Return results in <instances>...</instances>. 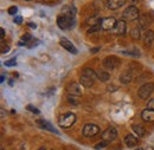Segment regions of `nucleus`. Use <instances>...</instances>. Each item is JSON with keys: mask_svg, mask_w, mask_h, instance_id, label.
<instances>
[{"mask_svg": "<svg viewBox=\"0 0 154 150\" xmlns=\"http://www.w3.org/2000/svg\"><path fill=\"white\" fill-rule=\"evenodd\" d=\"M97 79V74L90 68H84L82 70V74L79 77V83L82 84V86L89 89L95 84V80Z\"/></svg>", "mask_w": 154, "mask_h": 150, "instance_id": "1", "label": "nucleus"}, {"mask_svg": "<svg viewBox=\"0 0 154 150\" xmlns=\"http://www.w3.org/2000/svg\"><path fill=\"white\" fill-rule=\"evenodd\" d=\"M74 14L70 13H63L57 17V25L60 30H69L74 25Z\"/></svg>", "mask_w": 154, "mask_h": 150, "instance_id": "2", "label": "nucleus"}, {"mask_svg": "<svg viewBox=\"0 0 154 150\" xmlns=\"http://www.w3.org/2000/svg\"><path fill=\"white\" fill-rule=\"evenodd\" d=\"M75 122H76V116L72 112L63 113L62 116H59V119H58V123H59L60 128H64V129L72 127Z\"/></svg>", "mask_w": 154, "mask_h": 150, "instance_id": "3", "label": "nucleus"}, {"mask_svg": "<svg viewBox=\"0 0 154 150\" xmlns=\"http://www.w3.org/2000/svg\"><path fill=\"white\" fill-rule=\"evenodd\" d=\"M154 91V84L153 83H146L143 85L140 86V89L137 90V96L141 99H147Z\"/></svg>", "mask_w": 154, "mask_h": 150, "instance_id": "4", "label": "nucleus"}, {"mask_svg": "<svg viewBox=\"0 0 154 150\" xmlns=\"http://www.w3.org/2000/svg\"><path fill=\"white\" fill-rule=\"evenodd\" d=\"M120 64H121V59L116 56H109L104 58L103 60V66L108 70H114L120 66Z\"/></svg>", "mask_w": 154, "mask_h": 150, "instance_id": "5", "label": "nucleus"}, {"mask_svg": "<svg viewBox=\"0 0 154 150\" xmlns=\"http://www.w3.org/2000/svg\"><path fill=\"white\" fill-rule=\"evenodd\" d=\"M122 17L128 20V21H134L139 18V10L135 7V6H128L125 11H123V14Z\"/></svg>", "mask_w": 154, "mask_h": 150, "instance_id": "6", "label": "nucleus"}, {"mask_svg": "<svg viewBox=\"0 0 154 150\" xmlns=\"http://www.w3.org/2000/svg\"><path fill=\"white\" fill-rule=\"evenodd\" d=\"M116 22L117 21H116V19L114 17H106V18H103L100 21L101 28L104 30V31H112V30H114Z\"/></svg>", "mask_w": 154, "mask_h": 150, "instance_id": "7", "label": "nucleus"}, {"mask_svg": "<svg viewBox=\"0 0 154 150\" xmlns=\"http://www.w3.org/2000/svg\"><path fill=\"white\" fill-rule=\"evenodd\" d=\"M66 92L70 94V96H77V97H79L82 94L81 85L78 83H76V82H70L66 85Z\"/></svg>", "mask_w": 154, "mask_h": 150, "instance_id": "8", "label": "nucleus"}, {"mask_svg": "<svg viewBox=\"0 0 154 150\" xmlns=\"http://www.w3.org/2000/svg\"><path fill=\"white\" fill-rule=\"evenodd\" d=\"M100 132V128L95 124H85L83 128V136L84 137H94Z\"/></svg>", "mask_w": 154, "mask_h": 150, "instance_id": "9", "label": "nucleus"}, {"mask_svg": "<svg viewBox=\"0 0 154 150\" xmlns=\"http://www.w3.org/2000/svg\"><path fill=\"white\" fill-rule=\"evenodd\" d=\"M102 138H103V141H108L109 143L112 142V141H114L116 138V136H117V131H116V129L114 127H109V128H107L104 131L102 132Z\"/></svg>", "mask_w": 154, "mask_h": 150, "instance_id": "10", "label": "nucleus"}, {"mask_svg": "<svg viewBox=\"0 0 154 150\" xmlns=\"http://www.w3.org/2000/svg\"><path fill=\"white\" fill-rule=\"evenodd\" d=\"M59 44H60V46H63V49H65L70 53H74V55L77 53V49L74 46V44L71 41H69L66 38H60L59 39Z\"/></svg>", "mask_w": 154, "mask_h": 150, "instance_id": "11", "label": "nucleus"}, {"mask_svg": "<svg viewBox=\"0 0 154 150\" xmlns=\"http://www.w3.org/2000/svg\"><path fill=\"white\" fill-rule=\"evenodd\" d=\"M113 31H114V33L119 34V36H123V34H126V31H127L126 21H125V20H120V21H117Z\"/></svg>", "mask_w": 154, "mask_h": 150, "instance_id": "12", "label": "nucleus"}, {"mask_svg": "<svg viewBox=\"0 0 154 150\" xmlns=\"http://www.w3.org/2000/svg\"><path fill=\"white\" fill-rule=\"evenodd\" d=\"M132 79H133V72L131 71V70H126V71H123L121 76H120V82L122 83V84H129L131 82H132Z\"/></svg>", "mask_w": 154, "mask_h": 150, "instance_id": "13", "label": "nucleus"}, {"mask_svg": "<svg viewBox=\"0 0 154 150\" xmlns=\"http://www.w3.org/2000/svg\"><path fill=\"white\" fill-rule=\"evenodd\" d=\"M37 124H38L40 128L45 129V130H49V131H51V132L58 134V131L55 129V127H54V125H51V123H50V122H48V121H44V119H38V121H37Z\"/></svg>", "mask_w": 154, "mask_h": 150, "instance_id": "14", "label": "nucleus"}, {"mask_svg": "<svg viewBox=\"0 0 154 150\" xmlns=\"http://www.w3.org/2000/svg\"><path fill=\"white\" fill-rule=\"evenodd\" d=\"M153 41H154V32L152 30H147L145 32V34H143V44L147 47H149L153 44Z\"/></svg>", "mask_w": 154, "mask_h": 150, "instance_id": "15", "label": "nucleus"}, {"mask_svg": "<svg viewBox=\"0 0 154 150\" xmlns=\"http://www.w3.org/2000/svg\"><path fill=\"white\" fill-rule=\"evenodd\" d=\"M125 0H106V5L110 10H117L121 6H123Z\"/></svg>", "mask_w": 154, "mask_h": 150, "instance_id": "16", "label": "nucleus"}, {"mask_svg": "<svg viewBox=\"0 0 154 150\" xmlns=\"http://www.w3.org/2000/svg\"><path fill=\"white\" fill-rule=\"evenodd\" d=\"M141 117L145 122H154V110L152 109H145L141 112Z\"/></svg>", "mask_w": 154, "mask_h": 150, "instance_id": "17", "label": "nucleus"}, {"mask_svg": "<svg viewBox=\"0 0 154 150\" xmlns=\"http://www.w3.org/2000/svg\"><path fill=\"white\" fill-rule=\"evenodd\" d=\"M137 138L135 137V136H133V135H127L126 137H125V143H126V146L128 147V148H133V147H135L136 144H137Z\"/></svg>", "mask_w": 154, "mask_h": 150, "instance_id": "18", "label": "nucleus"}, {"mask_svg": "<svg viewBox=\"0 0 154 150\" xmlns=\"http://www.w3.org/2000/svg\"><path fill=\"white\" fill-rule=\"evenodd\" d=\"M132 129H133V131H134L139 137H143V136L146 135V129H145V127L141 125V124H134V125L132 127Z\"/></svg>", "mask_w": 154, "mask_h": 150, "instance_id": "19", "label": "nucleus"}, {"mask_svg": "<svg viewBox=\"0 0 154 150\" xmlns=\"http://www.w3.org/2000/svg\"><path fill=\"white\" fill-rule=\"evenodd\" d=\"M97 78L101 80V82H107V80H109V78H110V75L107 72V71H98L97 72Z\"/></svg>", "mask_w": 154, "mask_h": 150, "instance_id": "20", "label": "nucleus"}, {"mask_svg": "<svg viewBox=\"0 0 154 150\" xmlns=\"http://www.w3.org/2000/svg\"><path fill=\"white\" fill-rule=\"evenodd\" d=\"M131 34L134 39H139L140 38V27L139 26H135L131 30Z\"/></svg>", "mask_w": 154, "mask_h": 150, "instance_id": "21", "label": "nucleus"}, {"mask_svg": "<svg viewBox=\"0 0 154 150\" xmlns=\"http://www.w3.org/2000/svg\"><path fill=\"white\" fill-rule=\"evenodd\" d=\"M100 30H101V24L100 22L96 24V25H91L90 28L88 30V34L89 33H93V32H96V31H100Z\"/></svg>", "mask_w": 154, "mask_h": 150, "instance_id": "22", "label": "nucleus"}, {"mask_svg": "<svg viewBox=\"0 0 154 150\" xmlns=\"http://www.w3.org/2000/svg\"><path fill=\"white\" fill-rule=\"evenodd\" d=\"M68 100H69V103H70V104H74V105H77V104H78V102H79L77 96H70V94L68 96Z\"/></svg>", "mask_w": 154, "mask_h": 150, "instance_id": "23", "label": "nucleus"}, {"mask_svg": "<svg viewBox=\"0 0 154 150\" xmlns=\"http://www.w3.org/2000/svg\"><path fill=\"white\" fill-rule=\"evenodd\" d=\"M8 51H10L8 44H6L4 40H1V53L4 55V53H6V52H8Z\"/></svg>", "mask_w": 154, "mask_h": 150, "instance_id": "24", "label": "nucleus"}, {"mask_svg": "<svg viewBox=\"0 0 154 150\" xmlns=\"http://www.w3.org/2000/svg\"><path fill=\"white\" fill-rule=\"evenodd\" d=\"M109 144V142L108 141H102V142H100V143H97L96 146H95V149H102V148H104V147H107Z\"/></svg>", "mask_w": 154, "mask_h": 150, "instance_id": "25", "label": "nucleus"}, {"mask_svg": "<svg viewBox=\"0 0 154 150\" xmlns=\"http://www.w3.org/2000/svg\"><path fill=\"white\" fill-rule=\"evenodd\" d=\"M16 64H17L16 58H12V59H8V60L5 62V65H6V66H14Z\"/></svg>", "mask_w": 154, "mask_h": 150, "instance_id": "26", "label": "nucleus"}, {"mask_svg": "<svg viewBox=\"0 0 154 150\" xmlns=\"http://www.w3.org/2000/svg\"><path fill=\"white\" fill-rule=\"evenodd\" d=\"M17 11H18L17 6H11V7L8 8V14H11V16H14V14L17 13Z\"/></svg>", "mask_w": 154, "mask_h": 150, "instance_id": "27", "label": "nucleus"}, {"mask_svg": "<svg viewBox=\"0 0 154 150\" xmlns=\"http://www.w3.org/2000/svg\"><path fill=\"white\" fill-rule=\"evenodd\" d=\"M27 110H30V111H32L33 113H36V115H38V113H40V111H39L37 108H35L33 105H27Z\"/></svg>", "mask_w": 154, "mask_h": 150, "instance_id": "28", "label": "nucleus"}, {"mask_svg": "<svg viewBox=\"0 0 154 150\" xmlns=\"http://www.w3.org/2000/svg\"><path fill=\"white\" fill-rule=\"evenodd\" d=\"M31 39H32V36H31L30 33H25V34L21 37V40H23V41H25V43H26V41H30Z\"/></svg>", "mask_w": 154, "mask_h": 150, "instance_id": "29", "label": "nucleus"}, {"mask_svg": "<svg viewBox=\"0 0 154 150\" xmlns=\"http://www.w3.org/2000/svg\"><path fill=\"white\" fill-rule=\"evenodd\" d=\"M147 106H148V109H152V110H154V98H153V99H151V100L147 103Z\"/></svg>", "mask_w": 154, "mask_h": 150, "instance_id": "30", "label": "nucleus"}, {"mask_svg": "<svg viewBox=\"0 0 154 150\" xmlns=\"http://www.w3.org/2000/svg\"><path fill=\"white\" fill-rule=\"evenodd\" d=\"M115 90H117V86H114V85H112V84L107 86V91H110V92H112V91H115Z\"/></svg>", "mask_w": 154, "mask_h": 150, "instance_id": "31", "label": "nucleus"}, {"mask_svg": "<svg viewBox=\"0 0 154 150\" xmlns=\"http://www.w3.org/2000/svg\"><path fill=\"white\" fill-rule=\"evenodd\" d=\"M21 21H23L21 17H16L14 18V22H17V24H21Z\"/></svg>", "mask_w": 154, "mask_h": 150, "instance_id": "32", "label": "nucleus"}, {"mask_svg": "<svg viewBox=\"0 0 154 150\" xmlns=\"http://www.w3.org/2000/svg\"><path fill=\"white\" fill-rule=\"evenodd\" d=\"M0 32H1V40H4V37H5V31H4V28H1L0 30Z\"/></svg>", "mask_w": 154, "mask_h": 150, "instance_id": "33", "label": "nucleus"}, {"mask_svg": "<svg viewBox=\"0 0 154 150\" xmlns=\"http://www.w3.org/2000/svg\"><path fill=\"white\" fill-rule=\"evenodd\" d=\"M29 26H31L32 28H36V24H32V22H29Z\"/></svg>", "mask_w": 154, "mask_h": 150, "instance_id": "34", "label": "nucleus"}, {"mask_svg": "<svg viewBox=\"0 0 154 150\" xmlns=\"http://www.w3.org/2000/svg\"><path fill=\"white\" fill-rule=\"evenodd\" d=\"M145 150H153V148H152V147H146V149Z\"/></svg>", "mask_w": 154, "mask_h": 150, "instance_id": "35", "label": "nucleus"}, {"mask_svg": "<svg viewBox=\"0 0 154 150\" xmlns=\"http://www.w3.org/2000/svg\"><path fill=\"white\" fill-rule=\"evenodd\" d=\"M38 150H46V149H45V148H44V147H42V148H39Z\"/></svg>", "mask_w": 154, "mask_h": 150, "instance_id": "36", "label": "nucleus"}, {"mask_svg": "<svg viewBox=\"0 0 154 150\" xmlns=\"http://www.w3.org/2000/svg\"><path fill=\"white\" fill-rule=\"evenodd\" d=\"M135 150H145V149H141V148H139V149H135Z\"/></svg>", "mask_w": 154, "mask_h": 150, "instance_id": "37", "label": "nucleus"}, {"mask_svg": "<svg viewBox=\"0 0 154 150\" xmlns=\"http://www.w3.org/2000/svg\"><path fill=\"white\" fill-rule=\"evenodd\" d=\"M25 1H31V0H25Z\"/></svg>", "mask_w": 154, "mask_h": 150, "instance_id": "38", "label": "nucleus"}, {"mask_svg": "<svg viewBox=\"0 0 154 150\" xmlns=\"http://www.w3.org/2000/svg\"><path fill=\"white\" fill-rule=\"evenodd\" d=\"M54 150H55V149H54Z\"/></svg>", "mask_w": 154, "mask_h": 150, "instance_id": "39", "label": "nucleus"}]
</instances>
